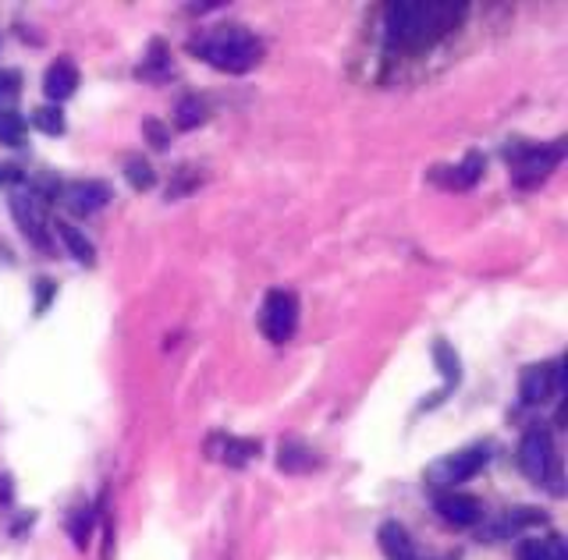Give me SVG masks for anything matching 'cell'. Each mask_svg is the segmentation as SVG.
Instances as JSON below:
<instances>
[{
    "instance_id": "6da1fadb",
    "label": "cell",
    "mask_w": 568,
    "mask_h": 560,
    "mask_svg": "<svg viewBox=\"0 0 568 560\" xmlns=\"http://www.w3.org/2000/svg\"><path fill=\"white\" fill-rule=\"evenodd\" d=\"M462 4H395L387 11V47L424 50L462 25Z\"/></svg>"
},
{
    "instance_id": "7c38bea8",
    "label": "cell",
    "mask_w": 568,
    "mask_h": 560,
    "mask_svg": "<svg viewBox=\"0 0 568 560\" xmlns=\"http://www.w3.org/2000/svg\"><path fill=\"white\" fill-rule=\"evenodd\" d=\"M381 550H384L387 560H419L409 533H405L398 522H384L381 525Z\"/></svg>"
},
{
    "instance_id": "2e32d148",
    "label": "cell",
    "mask_w": 568,
    "mask_h": 560,
    "mask_svg": "<svg viewBox=\"0 0 568 560\" xmlns=\"http://www.w3.org/2000/svg\"><path fill=\"white\" fill-rule=\"evenodd\" d=\"M433 355H437V370H441V376L448 380L444 390H455V383L462 380V365H459L455 348H451L448 341H433Z\"/></svg>"
},
{
    "instance_id": "5b68a950",
    "label": "cell",
    "mask_w": 568,
    "mask_h": 560,
    "mask_svg": "<svg viewBox=\"0 0 568 560\" xmlns=\"http://www.w3.org/2000/svg\"><path fill=\"white\" fill-rule=\"evenodd\" d=\"M490 462V447L487 444H473L459 454H451V458H441L437 465H430L427 479L433 486H441V490H451V486H459L465 479H473L476 471H484V465Z\"/></svg>"
},
{
    "instance_id": "52a82bcc",
    "label": "cell",
    "mask_w": 568,
    "mask_h": 560,
    "mask_svg": "<svg viewBox=\"0 0 568 560\" xmlns=\"http://www.w3.org/2000/svg\"><path fill=\"white\" fill-rule=\"evenodd\" d=\"M11 213H14V224L22 228V234L28 242H36L43 253H54L50 248V238H47V224H43V210H39V202L36 196L28 188H19V191H11Z\"/></svg>"
},
{
    "instance_id": "277c9868",
    "label": "cell",
    "mask_w": 568,
    "mask_h": 560,
    "mask_svg": "<svg viewBox=\"0 0 568 560\" xmlns=\"http://www.w3.org/2000/svg\"><path fill=\"white\" fill-rule=\"evenodd\" d=\"M519 465L526 471L530 482H547L550 471H558V462H555V440H550V430L547 425H530L526 433H522V444H519Z\"/></svg>"
},
{
    "instance_id": "8992f818",
    "label": "cell",
    "mask_w": 568,
    "mask_h": 560,
    "mask_svg": "<svg viewBox=\"0 0 568 560\" xmlns=\"http://www.w3.org/2000/svg\"><path fill=\"white\" fill-rule=\"evenodd\" d=\"M561 387H565L561 362H541V365H530V370H522L519 397H522V405H544L547 397L558 394Z\"/></svg>"
},
{
    "instance_id": "4316f807",
    "label": "cell",
    "mask_w": 568,
    "mask_h": 560,
    "mask_svg": "<svg viewBox=\"0 0 568 560\" xmlns=\"http://www.w3.org/2000/svg\"><path fill=\"white\" fill-rule=\"evenodd\" d=\"M550 560H568V550L561 539H550Z\"/></svg>"
},
{
    "instance_id": "9c48e42d",
    "label": "cell",
    "mask_w": 568,
    "mask_h": 560,
    "mask_svg": "<svg viewBox=\"0 0 568 560\" xmlns=\"http://www.w3.org/2000/svg\"><path fill=\"white\" fill-rule=\"evenodd\" d=\"M433 508L437 514L448 522V525H459V528H470L479 522V504H476V497L470 493H455V490H441L433 500Z\"/></svg>"
},
{
    "instance_id": "ba28073f",
    "label": "cell",
    "mask_w": 568,
    "mask_h": 560,
    "mask_svg": "<svg viewBox=\"0 0 568 560\" xmlns=\"http://www.w3.org/2000/svg\"><path fill=\"white\" fill-rule=\"evenodd\" d=\"M561 145H541V150H526V153H519L512 160V178L522 185V188H533V185H541L550 171L558 167V160H561Z\"/></svg>"
},
{
    "instance_id": "484cf974",
    "label": "cell",
    "mask_w": 568,
    "mask_h": 560,
    "mask_svg": "<svg viewBox=\"0 0 568 560\" xmlns=\"http://www.w3.org/2000/svg\"><path fill=\"white\" fill-rule=\"evenodd\" d=\"M14 182H22V174L14 167H0V185H14Z\"/></svg>"
},
{
    "instance_id": "603a6c76",
    "label": "cell",
    "mask_w": 568,
    "mask_h": 560,
    "mask_svg": "<svg viewBox=\"0 0 568 560\" xmlns=\"http://www.w3.org/2000/svg\"><path fill=\"white\" fill-rule=\"evenodd\" d=\"M515 557L519 560H550V542H544V539H522Z\"/></svg>"
},
{
    "instance_id": "44dd1931",
    "label": "cell",
    "mask_w": 568,
    "mask_h": 560,
    "mask_svg": "<svg viewBox=\"0 0 568 560\" xmlns=\"http://www.w3.org/2000/svg\"><path fill=\"white\" fill-rule=\"evenodd\" d=\"M125 178H128V185L139 188V191L157 185V174H153L150 164H146V160H128V164H125Z\"/></svg>"
},
{
    "instance_id": "f1b7e54d",
    "label": "cell",
    "mask_w": 568,
    "mask_h": 560,
    "mask_svg": "<svg viewBox=\"0 0 568 560\" xmlns=\"http://www.w3.org/2000/svg\"><path fill=\"white\" fill-rule=\"evenodd\" d=\"M50 305V284H39V313Z\"/></svg>"
},
{
    "instance_id": "5bb4252c",
    "label": "cell",
    "mask_w": 568,
    "mask_h": 560,
    "mask_svg": "<svg viewBox=\"0 0 568 560\" xmlns=\"http://www.w3.org/2000/svg\"><path fill=\"white\" fill-rule=\"evenodd\" d=\"M139 79H153V82H167V79H174L171 57H167L164 43H160V39H153L150 54H146V61L139 65Z\"/></svg>"
},
{
    "instance_id": "30bf717a",
    "label": "cell",
    "mask_w": 568,
    "mask_h": 560,
    "mask_svg": "<svg viewBox=\"0 0 568 560\" xmlns=\"http://www.w3.org/2000/svg\"><path fill=\"white\" fill-rule=\"evenodd\" d=\"M79 90V68L61 57V61H54L47 68V75H43V96L50 100V107H61L68 96H76Z\"/></svg>"
},
{
    "instance_id": "9a60e30c",
    "label": "cell",
    "mask_w": 568,
    "mask_h": 560,
    "mask_svg": "<svg viewBox=\"0 0 568 560\" xmlns=\"http://www.w3.org/2000/svg\"><path fill=\"white\" fill-rule=\"evenodd\" d=\"M484 164H487L484 156H479V153H470L455 171L448 174V188H459V191H462V188H473V185L479 182V174H484Z\"/></svg>"
},
{
    "instance_id": "83f0119b",
    "label": "cell",
    "mask_w": 568,
    "mask_h": 560,
    "mask_svg": "<svg viewBox=\"0 0 568 560\" xmlns=\"http://www.w3.org/2000/svg\"><path fill=\"white\" fill-rule=\"evenodd\" d=\"M0 504H11V479L0 476Z\"/></svg>"
},
{
    "instance_id": "3957f363",
    "label": "cell",
    "mask_w": 568,
    "mask_h": 560,
    "mask_svg": "<svg viewBox=\"0 0 568 560\" xmlns=\"http://www.w3.org/2000/svg\"><path fill=\"white\" fill-rule=\"evenodd\" d=\"M259 330L274 345L291 341L299 330V294L288 288H270L264 299V313H259Z\"/></svg>"
},
{
    "instance_id": "4fadbf2b",
    "label": "cell",
    "mask_w": 568,
    "mask_h": 560,
    "mask_svg": "<svg viewBox=\"0 0 568 560\" xmlns=\"http://www.w3.org/2000/svg\"><path fill=\"white\" fill-rule=\"evenodd\" d=\"M57 234H61L65 238V245H68V253L76 256L82 267H96V248H93V242L85 238L82 231H76L71 224H65V220H57Z\"/></svg>"
},
{
    "instance_id": "8fae6325",
    "label": "cell",
    "mask_w": 568,
    "mask_h": 560,
    "mask_svg": "<svg viewBox=\"0 0 568 560\" xmlns=\"http://www.w3.org/2000/svg\"><path fill=\"white\" fill-rule=\"evenodd\" d=\"M107 199H111V188L104 182H85L68 191V210L76 217H90L100 206H107Z\"/></svg>"
},
{
    "instance_id": "d6986e66",
    "label": "cell",
    "mask_w": 568,
    "mask_h": 560,
    "mask_svg": "<svg viewBox=\"0 0 568 560\" xmlns=\"http://www.w3.org/2000/svg\"><path fill=\"white\" fill-rule=\"evenodd\" d=\"M33 125H36V131H43V136H65V114H61V107H39V110H33Z\"/></svg>"
},
{
    "instance_id": "ffe728a7",
    "label": "cell",
    "mask_w": 568,
    "mask_h": 560,
    "mask_svg": "<svg viewBox=\"0 0 568 560\" xmlns=\"http://www.w3.org/2000/svg\"><path fill=\"white\" fill-rule=\"evenodd\" d=\"M22 131H25V117L14 110H0V142L8 145H22Z\"/></svg>"
},
{
    "instance_id": "7a4b0ae2",
    "label": "cell",
    "mask_w": 568,
    "mask_h": 560,
    "mask_svg": "<svg viewBox=\"0 0 568 560\" xmlns=\"http://www.w3.org/2000/svg\"><path fill=\"white\" fill-rule=\"evenodd\" d=\"M199 61L213 65L217 71H228V75H242L259 65L264 57V43H259L250 28H239V25H221V28H210V33L196 36L188 43Z\"/></svg>"
},
{
    "instance_id": "d4e9b609",
    "label": "cell",
    "mask_w": 568,
    "mask_h": 560,
    "mask_svg": "<svg viewBox=\"0 0 568 560\" xmlns=\"http://www.w3.org/2000/svg\"><path fill=\"white\" fill-rule=\"evenodd\" d=\"M19 96V71H4L0 75V103H4V110H11L8 103Z\"/></svg>"
},
{
    "instance_id": "ac0fdd59",
    "label": "cell",
    "mask_w": 568,
    "mask_h": 560,
    "mask_svg": "<svg viewBox=\"0 0 568 560\" xmlns=\"http://www.w3.org/2000/svg\"><path fill=\"white\" fill-rule=\"evenodd\" d=\"M256 454L259 458V444L256 440H239V436H228L224 440V447H221V462H228V465H245Z\"/></svg>"
},
{
    "instance_id": "7402d4cb",
    "label": "cell",
    "mask_w": 568,
    "mask_h": 560,
    "mask_svg": "<svg viewBox=\"0 0 568 560\" xmlns=\"http://www.w3.org/2000/svg\"><path fill=\"white\" fill-rule=\"evenodd\" d=\"M90 533H93V511L90 508H79L71 514V539H76V547L85 550V542H90Z\"/></svg>"
},
{
    "instance_id": "e0dca14e",
    "label": "cell",
    "mask_w": 568,
    "mask_h": 560,
    "mask_svg": "<svg viewBox=\"0 0 568 560\" xmlns=\"http://www.w3.org/2000/svg\"><path fill=\"white\" fill-rule=\"evenodd\" d=\"M207 121V103H202L199 96H185V100H178V110H174V125L178 128H196V125H202Z\"/></svg>"
},
{
    "instance_id": "cb8c5ba5",
    "label": "cell",
    "mask_w": 568,
    "mask_h": 560,
    "mask_svg": "<svg viewBox=\"0 0 568 560\" xmlns=\"http://www.w3.org/2000/svg\"><path fill=\"white\" fill-rule=\"evenodd\" d=\"M142 131H146V139H150L153 150H167L171 136H167V128L157 121V117H146V121H142Z\"/></svg>"
}]
</instances>
